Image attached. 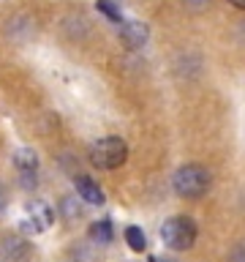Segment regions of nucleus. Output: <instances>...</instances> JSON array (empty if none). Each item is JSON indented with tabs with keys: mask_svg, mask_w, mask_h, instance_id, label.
Returning a JSON list of instances; mask_svg holds the SVG:
<instances>
[{
	"mask_svg": "<svg viewBox=\"0 0 245 262\" xmlns=\"http://www.w3.org/2000/svg\"><path fill=\"white\" fill-rule=\"evenodd\" d=\"M126 243L131 246V251H136V254H142L144 249H147V237H144V232L139 227H126Z\"/></svg>",
	"mask_w": 245,
	"mask_h": 262,
	"instance_id": "obj_8",
	"label": "nucleus"
},
{
	"mask_svg": "<svg viewBox=\"0 0 245 262\" xmlns=\"http://www.w3.org/2000/svg\"><path fill=\"white\" fill-rule=\"evenodd\" d=\"M52 221H55L52 208L44 200H33L28 202V221L22 224V229L24 232H44V229L52 227Z\"/></svg>",
	"mask_w": 245,
	"mask_h": 262,
	"instance_id": "obj_4",
	"label": "nucleus"
},
{
	"mask_svg": "<svg viewBox=\"0 0 245 262\" xmlns=\"http://www.w3.org/2000/svg\"><path fill=\"white\" fill-rule=\"evenodd\" d=\"M14 164H16V169H19L22 183L30 188L33 183H36V167H38L36 153H33L30 147H19V150L14 153Z\"/></svg>",
	"mask_w": 245,
	"mask_h": 262,
	"instance_id": "obj_5",
	"label": "nucleus"
},
{
	"mask_svg": "<svg viewBox=\"0 0 245 262\" xmlns=\"http://www.w3.org/2000/svg\"><path fill=\"white\" fill-rule=\"evenodd\" d=\"M147 36H150V30H147L144 22H122V28H120V38H122V44H126L128 49L144 47Z\"/></svg>",
	"mask_w": 245,
	"mask_h": 262,
	"instance_id": "obj_6",
	"label": "nucleus"
},
{
	"mask_svg": "<svg viewBox=\"0 0 245 262\" xmlns=\"http://www.w3.org/2000/svg\"><path fill=\"white\" fill-rule=\"evenodd\" d=\"M161 241L175 251H185L191 249L193 241H196V224L185 216H175V219H166L161 227Z\"/></svg>",
	"mask_w": 245,
	"mask_h": 262,
	"instance_id": "obj_3",
	"label": "nucleus"
},
{
	"mask_svg": "<svg viewBox=\"0 0 245 262\" xmlns=\"http://www.w3.org/2000/svg\"><path fill=\"white\" fill-rule=\"evenodd\" d=\"M95 8H98V11H101V14L106 16V19H112V22H120V25H122V14H120V8L114 6L112 0H98Z\"/></svg>",
	"mask_w": 245,
	"mask_h": 262,
	"instance_id": "obj_9",
	"label": "nucleus"
},
{
	"mask_svg": "<svg viewBox=\"0 0 245 262\" xmlns=\"http://www.w3.org/2000/svg\"><path fill=\"white\" fill-rule=\"evenodd\" d=\"M77 194L85 202H90V205H104V200H106L104 191H101V186H98L93 178H85V175L77 178Z\"/></svg>",
	"mask_w": 245,
	"mask_h": 262,
	"instance_id": "obj_7",
	"label": "nucleus"
},
{
	"mask_svg": "<svg viewBox=\"0 0 245 262\" xmlns=\"http://www.w3.org/2000/svg\"><path fill=\"white\" fill-rule=\"evenodd\" d=\"M229 262H245V246H240V249L232 254V259H229Z\"/></svg>",
	"mask_w": 245,
	"mask_h": 262,
	"instance_id": "obj_11",
	"label": "nucleus"
},
{
	"mask_svg": "<svg viewBox=\"0 0 245 262\" xmlns=\"http://www.w3.org/2000/svg\"><path fill=\"white\" fill-rule=\"evenodd\" d=\"M172 186H175V191H177L180 196L196 200V196H202L204 191H207L210 175H207V169H204V167H199V164H185V167H180V169L175 172Z\"/></svg>",
	"mask_w": 245,
	"mask_h": 262,
	"instance_id": "obj_1",
	"label": "nucleus"
},
{
	"mask_svg": "<svg viewBox=\"0 0 245 262\" xmlns=\"http://www.w3.org/2000/svg\"><path fill=\"white\" fill-rule=\"evenodd\" d=\"M128 159V145L120 137H104L98 139L90 150V164L95 169H117Z\"/></svg>",
	"mask_w": 245,
	"mask_h": 262,
	"instance_id": "obj_2",
	"label": "nucleus"
},
{
	"mask_svg": "<svg viewBox=\"0 0 245 262\" xmlns=\"http://www.w3.org/2000/svg\"><path fill=\"white\" fill-rule=\"evenodd\" d=\"M229 3H232L234 8H242V11H245V0H229Z\"/></svg>",
	"mask_w": 245,
	"mask_h": 262,
	"instance_id": "obj_13",
	"label": "nucleus"
},
{
	"mask_svg": "<svg viewBox=\"0 0 245 262\" xmlns=\"http://www.w3.org/2000/svg\"><path fill=\"white\" fill-rule=\"evenodd\" d=\"M6 205H8V191H6L3 186H0V213L6 210Z\"/></svg>",
	"mask_w": 245,
	"mask_h": 262,
	"instance_id": "obj_12",
	"label": "nucleus"
},
{
	"mask_svg": "<svg viewBox=\"0 0 245 262\" xmlns=\"http://www.w3.org/2000/svg\"><path fill=\"white\" fill-rule=\"evenodd\" d=\"M90 235H93L95 241H101V243H109V241H112V224H109L106 219L98 221V224L90 227Z\"/></svg>",
	"mask_w": 245,
	"mask_h": 262,
	"instance_id": "obj_10",
	"label": "nucleus"
}]
</instances>
